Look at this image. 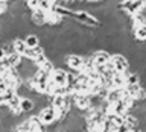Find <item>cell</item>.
Listing matches in <instances>:
<instances>
[{"mask_svg": "<svg viewBox=\"0 0 146 132\" xmlns=\"http://www.w3.org/2000/svg\"><path fill=\"white\" fill-rule=\"evenodd\" d=\"M96 2H100V0H87V3H96Z\"/></svg>", "mask_w": 146, "mask_h": 132, "instance_id": "obj_17", "label": "cell"}, {"mask_svg": "<svg viewBox=\"0 0 146 132\" xmlns=\"http://www.w3.org/2000/svg\"><path fill=\"white\" fill-rule=\"evenodd\" d=\"M25 43H26L27 49H36L41 46V38H40V35H36V34H29V35L25 36Z\"/></svg>", "mask_w": 146, "mask_h": 132, "instance_id": "obj_10", "label": "cell"}, {"mask_svg": "<svg viewBox=\"0 0 146 132\" xmlns=\"http://www.w3.org/2000/svg\"><path fill=\"white\" fill-rule=\"evenodd\" d=\"M66 64L70 70L76 71V73H81L84 65H85V58L81 56V55H76V53H70L66 56Z\"/></svg>", "mask_w": 146, "mask_h": 132, "instance_id": "obj_4", "label": "cell"}, {"mask_svg": "<svg viewBox=\"0 0 146 132\" xmlns=\"http://www.w3.org/2000/svg\"><path fill=\"white\" fill-rule=\"evenodd\" d=\"M110 64L113 65L116 73H126L128 70H129V59H128L125 55H119V53L111 55Z\"/></svg>", "mask_w": 146, "mask_h": 132, "instance_id": "obj_3", "label": "cell"}, {"mask_svg": "<svg viewBox=\"0 0 146 132\" xmlns=\"http://www.w3.org/2000/svg\"><path fill=\"white\" fill-rule=\"evenodd\" d=\"M20 106L23 109V112H32V111H34V108H35V102L31 97H26V99H21Z\"/></svg>", "mask_w": 146, "mask_h": 132, "instance_id": "obj_12", "label": "cell"}, {"mask_svg": "<svg viewBox=\"0 0 146 132\" xmlns=\"http://www.w3.org/2000/svg\"><path fill=\"white\" fill-rule=\"evenodd\" d=\"M8 88H9V86L5 84L3 81H0V94H5V93L8 91Z\"/></svg>", "mask_w": 146, "mask_h": 132, "instance_id": "obj_14", "label": "cell"}, {"mask_svg": "<svg viewBox=\"0 0 146 132\" xmlns=\"http://www.w3.org/2000/svg\"><path fill=\"white\" fill-rule=\"evenodd\" d=\"M31 21L36 24L38 27H43L46 24V12H43L41 9H36V11L31 12Z\"/></svg>", "mask_w": 146, "mask_h": 132, "instance_id": "obj_9", "label": "cell"}, {"mask_svg": "<svg viewBox=\"0 0 146 132\" xmlns=\"http://www.w3.org/2000/svg\"><path fill=\"white\" fill-rule=\"evenodd\" d=\"M68 76L70 73H67L64 68H55L50 75V79L56 86H68Z\"/></svg>", "mask_w": 146, "mask_h": 132, "instance_id": "obj_5", "label": "cell"}, {"mask_svg": "<svg viewBox=\"0 0 146 132\" xmlns=\"http://www.w3.org/2000/svg\"><path fill=\"white\" fill-rule=\"evenodd\" d=\"M64 21V18L59 15V14H56L52 9L50 12L46 14V24H50V26H53V27H56V26H61V23Z\"/></svg>", "mask_w": 146, "mask_h": 132, "instance_id": "obj_8", "label": "cell"}, {"mask_svg": "<svg viewBox=\"0 0 146 132\" xmlns=\"http://www.w3.org/2000/svg\"><path fill=\"white\" fill-rule=\"evenodd\" d=\"M23 62V56L18 53H11L8 55L6 58L3 59V61H0V68H3V70H6V68H17L20 67V64Z\"/></svg>", "mask_w": 146, "mask_h": 132, "instance_id": "obj_6", "label": "cell"}, {"mask_svg": "<svg viewBox=\"0 0 146 132\" xmlns=\"http://www.w3.org/2000/svg\"><path fill=\"white\" fill-rule=\"evenodd\" d=\"M0 2H5V3H6V2H8V0H0Z\"/></svg>", "mask_w": 146, "mask_h": 132, "instance_id": "obj_19", "label": "cell"}, {"mask_svg": "<svg viewBox=\"0 0 146 132\" xmlns=\"http://www.w3.org/2000/svg\"><path fill=\"white\" fill-rule=\"evenodd\" d=\"M6 56H8V53L5 52V49L2 47V46H0V61H3V59L6 58Z\"/></svg>", "mask_w": 146, "mask_h": 132, "instance_id": "obj_15", "label": "cell"}, {"mask_svg": "<svg viewBox=\"0 0 146 132\" xmlns=\"http://www.w3.org/2000/svg\"><path fill=\"white\" fill-rule=\"evenodd\" d=\"M140 2L143 3V6H145V5H146V0H140Z\"/></svg>", "mask_w": 146, "mask_h": 132, "instance_id": "obj_18", "label": "cell"}, {"mask_svg": "<svg viewBox=\"0 0 146 132\" xmlns=\"http://www.w3.org/2000/svg\"><path fill=\"white\" fill-rule=\"evenodd\" d=\"M12 46H14V52L15 53H18V55H25V52H26V43H25V38H15L12 41Z\"/></svg>", "mask_w": 146, "mask_h": 132, "instance_id": "obj_11", "label": "cell"}, {"mask_svg": "<svg viewBox=\"0 0 146 132\" xmlns=\"http://www.w3.org/2000/svg\"><path fill=\"white\" fill-rule=\"evenodd\" d=\"M0 125H2V120H0Z\"/></svg>", "mask_w": 146, "mask_h": 132, "instance_id": "obj_20", "label": "cell"}, {"mask_svg": "<svg viewBox=\"0 0 146 132\" xmlns=\"http://www.w3.org/2000/svg\"><path fill=\"white\" fill-rule=\"evenodd\" d=\"M72 18L76 21H79L81 24H84L85 27H90V29H96L98 26H100V20H98L90 11H85V9L73 12Z\"/></svg>", "mask_w": 146, "mask_h": 132, "instance_id": "obj_1", "label": "cell"}, {"mask_svg": "<svg viewBox=\"0 0 146 132\" xmlns=\"http://www.w3.org/2000/svg\"><path fill=\"white\" fill-rule=\"evenodd\" d=\"M134 38L139 41V43H145L146 41V24L134 29Z\"/></svg>", "mask_w": 146, "mask_h": 132, "instance_id": "obj_13", "label": "cell"}, {"mask_svg": "<svg viewBox=\"0 0 146 132\" xmlns=\"http://www.w3.org/2000/svg\"><path fill=\"white\" fill-rule=\"evenodd\" d=\"M93 58V62L96 67H105L110 64V59H111V55H110L105 49H100V50H96V52L91 55Z\"/></svg>", "mask_w": 146, "mask_h": 132, "instance_id": "obj_7", "label": "cell"}, {"mask_svg": "<svg viewBox=\"0 0 146 132\" xmlns=\"http://www.w3.org/2000/svg\"><path fill=\"white\" fill-rule=\"evenodd\" d=\"M38 118H40V121L43 123L44 126L50 127L52 125H55V123H58V114H56V109L52 108V106L49 105V106H46L44 109H41V111H40Z\"/></svg>", "mask_w": 146, "mask_h": 132, "instance_id": "obj_2", "label": "cell"}, {"mask_svg": "<svg viewBox=\"0 0 146 132\" xmlns=\"http://www.w3.org/2000/svg\"><path fill=\"white\" fill-rule=\"evenodd\" d=\"M5 11H6V3H5V2H0V15H2Z\"/></svg>", "mask_w": 146, "mask_h": 132, "instance_id": "obj_16", "label": "cell"}]
</instances>
